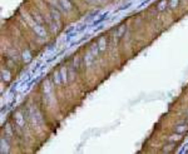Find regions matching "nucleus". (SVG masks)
<instances>
[{"mask_svg":"<svg viewBox=\"0 0 188 154\" xmlns=\"http://www.w3.org/2000/svg\"><path fill=\"white\" fill-rule=\"evenodd\" d=\"M43 90L45 93L47 97H49L50 93H51V84H50V80L49 79H45L44 83H43Z\"/></svg>","mask_w":188,"mask_h":154,"instance_id":"nucleus-10","label":"nucleus"},{"mask_svg":"<svg viewBox=\"0 0 188 154\" xmlns=\"http://www.w3.org/2000/svg\"><path fill=\"white\" fill-rule=\"evenodd\" d=\"M107 38L105 36H100L99 39L97 40V45H98V48H99V50H100V53L102 51H105V49H107Z\"/></svg>","mask_w":188,"mask_h":154,"instance_id":"nucleus-6","label":"nucleus"},{"mask_svg":"<svg viewBox=\"0 0 188 154\" xmlns=\"http://www.w3.org/2000/svg\"><path fill=\"white\" fill-rule=\"evenodd\" d=\"M74 70H77L75 68H69L68 69V80L73 82L74 80Z\"/></svg>","mask_w":188,"mask_h":154,"instance_id":"nucleus-20","label":"nucleus"},{"mask_svg":"<svg viewBox=\"0 0 188 154\" xmlns=\"http://www.w3.org/2000/svg\"><path fill=\"white\" fill-rule=\"evenodd\" d=\"M188 130V123H182V124H177L176 127H174V132H177V133H179V134H183V133H186Z\"/></svg>","mask_w":188,"mask_h":154,"instance_id":"nucleus-9","label":"nucleus"},{"mask_svg":"<svg viewBox=\"0 0 188 154\" xmlns=\"http://www.w3.org/2000/svg\"><path fill=\"white\" fill-rule=\"evenodd\" d=\"M58 3H59V6H62L63 11H69L73 8V4L70 0H58Z\"/></svg>","mask_w":188,"mask_h":154,"instance_id":"nucleus-5","label":"nucleus"},{"mask_svg":"<svg viewBox=\"0 0 188 154\" xmlns=\"http://www.w3.org/2000/svg\"><path fill=\"white\" fill-rule=\"evenodd\" d=\"M50 16L54 19V20L56 23H60V11L58 9H55V8H50Z\"/></svg>","mask_w":188,"mask_h":154,"instance_id":"nucleus-7","label":"nucleus"},{"mask_svg":"<svg viewBox=\"0 0 188 154\" xmlns=\"http://www.w3.org/2000/svg\"><path fill=\"white\" fill-rule=\"evenodd\" d=\"M51 79H53L54 85H56V87L62 85L63 79H62V75H60V70H54L53 74H51Z\"/></svg>","mask_w":188,"mask_h":154,"instance_id":"nucleus-3","label":"nucleus"},{"mask_svg":"<svg viewBox=\"0 0 188 154\" xmlns=\"http://www.w3.org/2000/svg\"><path fill=\"white\" fill-rule=\"evenodd\" d=\"M179 5V0H168V6L171 9H176Z\"/></svg>","mask_w":188,"mask_h":154,"instance_id":"nucleus-19","label":"nucleus"},{"mask_svg":"<svg viewBox=\"0 0 188 154\" xmlns=\"http://www.w3.org/2000/svg\"><path fill=\"white\" fill-rule=\"evenodd\" d=\"M186 123H188V119H187V120H186Z\"/></svg>","mask_w":188,"mask_h":154,"instance_id":"nucleus-26","label":"nucleus"},{"mask_svg":"<svg viewBox=\"0 0 188 154\" xmlns=\"http://www.w3.org/2000/svg\"><path fill=\"white\" fill-rule=\"evenodd\" d=\"M2 79L5 83H9L11 80V74H10V71L8 69H3L2 70Z\"/></svg>","mask_w":188,"mask_h":154,"instance_id":"nucleus-14","label":"nucleus"},{"mask_svg":"<svg viewBox=\"0 0 188 154\" xmlns=\"http://www.w3.org/2000/svg\"><path fill=\"white\" fill-rule=\"evenodd\" d=\"M0 144H2V149H0L2 154H5V153L9 152V143H8V140H6L4 137L0 139Z\"/></svg>","mask_w":188,"mask_h":154,"instance_id":"nucleus-12","label":"nucleus"},{"mask_svg":"<svg viewBox=\"0 0 188 154\" xmlns=\"http://www.w3.org/2000/svg\"><path fill=\"white\" fill-rule=\"evenodd\" d=\"M90 51L93 53V55H94V56H97V55H98V53H99L100 50H99V48H98V45H97V43L92 45V49H90Z\"/></svg>","mask_w":188,"mask_h":154,"instance_id":"nucleus-22","label":"nucleus"},{"mask_svg":"<svg viewBox=\"0 0 188 154\" xmlns=\"http://www.w3.org/2000/svg\"><path fill=\"white\" fill-rule=\"evenodd\" d=\"M14 120H15L16 127H19V128H23V127H24L25 119H24V115H23V113H22L20 110H18V111L14 114Z\"/></svg>","mask_w":188,"mask_h":154,"instance_id":"nucleus-1","label":"nucleus"},{"mask_svg":"<svg viewBox=\"0 0 188 154\" xmlns=\"http://www.w3.org/2000/svg\"><path fill=\"white\" fill-rule=\"evenodd\" d=\"M186 115H188V109H187V110H186Z\"/></svg>","mask_w":188,"mask_h":154,"instance_id":"nucleus-25","label":"nucleus"},{"mask_svg":"<svg viewBox=\"0 0 188 154\" xmlns=\"http://www.w3.org/2000/svg\"><path fill=\"white\" fill-rule=\"evenodd\" d=\"M5 137H8V138L13 137V130H11L10 124H6V125H5Z\"/></svg>","mask_w":188,"mask_h":154,"instance_id":"nucleus-21","label":"nucleus"},{"mask_svg":"<svg viewBox=\"0 0 188 154\" xmlns=\"http://www.w3.org/2000/svg\"><path fill=\"white\" fill-rule=\"evenodd\" d=\"M85 2H87V3H90V2H93V0H85Z\"/></svg>","mask_w":188,"mask_h":154,"instance_id":"nucleus-24","label":"nucleus"},{"mask_svg":"<svg viewBox=\"0 0 188 154\" xmlns=\"http://www.w3.org/2000/svg\"><path fill=\"white\" fill-rule=\"evenodd\" d=\"M31 59H33V56H31V53L29 51V50H24L23 53H22V60L24 62V63H30L31 62Z\"/></svg>","mask_w":188,"mask_h":154,"instance_id":"nucleus-13","label":"nucleus"},{"mask_svg":"<svg viewBox=\"0 0 188 154\" xmlns=\"http://www.w3.org/2000/svg\"><path fill=\"white\" fill-rule=\"evenodd\" d=\"M174 145H176V143L169 142V144H168V145H164V148L162 149V153H171V152H173Z\"/></svg>","mask_w":188,"mask_h":154,"instance_id":"nucleus-18","label":"nucleus"},{"mask_svg":"<svg viewBox=\"0 0 188 154\" xmlns=\"http://www.w3.org/2000/svg\"><path fill=\"white\" fill-rule=\"evenodd\" d=\"M33 30L35 31V34H36L38 36H40V38H45V36H47V30H45L44 25H42V24L35 23V24L33 25Z\"/></svg>","mask_w":188,"mask_h":154,"instance_id":"nucleus-2","label":"nucleus"},{"mask_svg":"<svg viewBox=\"0 0 188 154\" xmlns=\"http://www.w3.org/2000/svg\"><path fill=\"white\" fill-rule=\"evenodd\" d=\"M94 59H96V56L93 55V53L90 50L87 51V54L84 55V65L85 67H92V64L94 63Z\"/></svg>","mask_w":188,"mask_h":154,"instance_id":"nucleus-4","label":"nucleus"},{"mask_svg":"<svg viewBox=\"0 0 188 154\" xmlns=\"http://www.w3.org/2000/svg\"><path fill=\"white\" fill-rule=\"evenodd\" d=\"M182 134H179V133H177V132H174L173 134H171V136L168 137V142H172V143H176V142H179V140H182Z\"/></svg>","mask_w":188,"mask_h":154,"instance_id":"nucleus-11","label":"nucleus"},{"mask_svg":"<svg viewBox=\"0 0 188 154\" xmlns=\"http://www.w3.org/2000/svg\"><path fill=\"white\" fill-rule=\"evenodd\" d=\"M125 31H127V25H125V24L119 25V26H118V29H117V33H116V35H117V39H122V38L125 35Z\"/></svg>","mask_w":188,"mask_h":154,"instance_id":"nucleus-8","label":"nucleus"},{"mask_svg":"<svg viewBox=\"0 0 188 154\" xmlns=\"http://www.w3.org/2000/svg\"><path fill=\"white\" fill-rule=\"evenodd\" d=\"M33 15V19L35 20V23H38V24H42V25H44V19H43V16L39 14V13H33L31 14Z\"/></svg>","mask_w":188,"mask_h":154,"instance_id":"nucleus-15","label":"nucleus"},{"mask_svg":"<svg viewBox=\"0 0 188 154\" xmlns=\"http://www.w3.org/2000/svg\"><path fill=\"white\" fill-rule=\"evenodd\" d=\"M74 68L77 69V70L80 69V58L79 56H75L74 58Z\"/></svg>","mask_w":188,"mask_h":154,"instance_id":"nucleus-23","label":"nucleus"},{"mask_svg":"<svg viewBox=\"0 0 188 154\" xmlns=\"http://www.w3.org/2000/svg\"><path fill=\"white\" fill-rule=\"evenodd\" d=\"M167 6H168V0H161V2L157 4V10L158 11H164Z\"/></svg>","mask_w":188,"mask_h":154,"instance_id":"nucleus-16","label":"nucleus"},{"mask_svg":"<svg viewBox=\"0 0 188 154\" xmlns=\"http://www.w3.org/2000/svg\"><path fill=\"white\" fill-rule=\"evenodd\" d=\"M60 75H62V79H63V83H68V69L65 67H62L60 68Z\"/></svg>","mask_w":188,"mask_h":154,"instance_id":"nucleus-17","label":"nucleus"}]
</instances>
